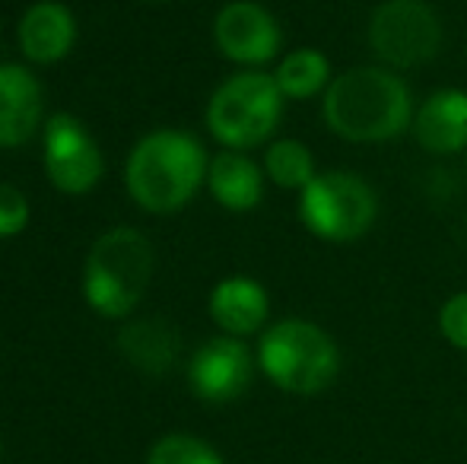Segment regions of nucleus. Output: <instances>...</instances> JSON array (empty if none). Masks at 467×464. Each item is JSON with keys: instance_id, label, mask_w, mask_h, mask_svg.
I'll use <instances>...</instances> for the list:
<instances>
[{"instance_id": "f257e3e1", "label": "nucleus", "mask_w": 467, "mask_h": 464, "mask_svg": "<svg viewBox=\"0 0 467 464\" xmlns=\"http://www.w3.org/2000/svg\"><path fill=\"white\" fill-rule=\"evenodd\" d=\"M413 93L404 74L381 64H357L334 77L321 99L327 130L347 143H388L410 134Z\"/></svg>"}, {"instance_id": "f03ea898", "label": "nucleus", "mask_w": 467, "mask_h": 464, "mask_svg": "<svg viewBox=\"0 0 467 464\" xmlns=\"http://www.w3.org/2000/svg\"><path fill=\"white\" fill-rule=\"evenodd\" d=\"M210 153L194 134L160 128L143 134L124 162V188L143 213L169 217L185 211L207 188Z\"/></svg>"}, {"instance_id": "7ed1b4c3", "label": "nucleus", "mask_w": 467, "mask_h": 464, "mask_svg": "<svg viewBox=\"0 0 467 464\" xmlns=\"http://www.w3.org/2000/svg\"><path fill=\"white\" fill-rule=\"evenodd\" d=\"M153 242L134 226H111L89 245L83 261V299L109 322L130 318L153 284Z\"/></svg>"}, {"instance_id": "20e7f679", "label": "nucleus", "mask_w": 467, "mask_h": 464, "mask_svg": "<svg viewBox=\"0 0 467 464\" xmlns=\"http://www.w3.org/2000/svg\"><path fill=\"white\" fill-rule=\"evenodd\" d=\"M258 369L271 385L296 397L327 391L340 376V347L308 318H280L258 335Z\"/></svg>"}, {"instance_id": "39448f33", "label": "nucleus", "mask_w": 467, "mask_h": 464, "mask_svg": "<svg viewBox=\"0 0 467 464\" xmlns=\"http://www.w3.org/2000/svg\"><path fill=\"white\" fill-rule=\"evenodd\" d=\"M283 99L274 74L267 70H235L210 93L203 124L223 150L267 147L283 121Z\"/></svg>"}, {"instance_id": "423d86ee", "label": "nucleus", "mask_w": 467, "mask_h": 464, "mask_svg": "<svg viewBox=\"0 0 467 464\" xmlns=\"http://www.w3.org/2000/svg\"><path fill=\"white\" fill-rule=\"evenodd\" d=\"M379 191L350 169H327L299 194V223L315 239L350 245L369 235L379 223Z\"/></svg>"}, {"instance_id": "0eeeda50", "label": "nucleus", "mask_w": 467, "mask_h": 464, "mask_svg": "<svg viewBox=\"0 0 467 464\" xmlns=\"http://www.w3.org/2000/svg\"><path fill=\"white\" fill-rule=\"evenodd\" d=\"M442 19L426 0H381L366 26L375 64L391 70H413L442 51Z\"/></svg>"}, {"instance_id": "6e6552de", "label": "nucleus", "mask_w": 467, "mask_h": 464, "mask_svg": "<svg viewBox=\"0 0 467 464\" xmlns=\"http://www.w3.org/2000/svg\"><path fill=\"white\" fill-rule=\"evenodd\" d=\"M42 166L55 191L83 198L105 179V153L87 124L70 112H57L42 128Z\"/></svg>"}, {"instance_id": "1a4fd4ad", "label": "nucleus", "mask_w": 467, "mask_h": 464, "mask_svg": "<svg viewBox=\"0 0 467 464\" xmlns=\"http://www.w3.org/2000/svg\"><path fill=\"white\" fill-rule=\"evenodd\" d=\"M213 45L239 70H265V64L280 61V19L254 0H229L213 16Z\"/></svg>"}, {"instance_id": "9d476101", "label": "nucleus", "mask_w": 467, "mask_h": 464, "mask_svg": "<svg viewBox=\"0 0 467 464\" xmlns=\"http://www.w3.org/2000/svg\"><path fill=\"white\" fill-rule=\"evenodd\" d=\"M258 356L239 337H210L188 359V388L207 404H229L248 391Z\"/></svg>"}, {"instance_id": "9b49d317", "label": "nucleus", "mask_w": 467, "mask_h": 464, "mask_svg": "<svg viewBox=\"0 0 467 464\" xmlns=\"http://www.w3.org/2000/svg\"><path fill=\"white\" fill-rule=\"evenodd\" d=\"M45 93L26 64L0 61V150H16L45 128Z\"/></svg>"}, {"instance_id": "f8f14e48", "label": "nucleus", "mask_w": 467, "mask_h": 464, "mask_svg": "<svg viewBox=\"0 0 467 464\" xmlns=\"http://www.w3.org/2000/svg\"><path fill=\"white\" fill-rule=\"evenodd\" d=\"M410 134L430 156H458L467 150V89L442 87L417 102Z\"/></svg>"}, {"instance_id": "ddd939ff", "label": "nucleus", "mask_w": 467, "mask_h": 464, "mask_svg": "<svg viewBox=\"0 0 467 464\" xmlns=\"http://www.w3.org/2000/svg\"><path fill=\"white\" fill-rule=\"evenodd\" d=\"M210 322L220 328V335L229 337H245L261 335L271 318V296L267 290L248 273H229L210 290L207 299Z\"/></svg>"}, {"instance_id": "4468645a", "label": "nucleus", "mask_w": 467, "mask_h": 464, "mask_svg": "<svg viewBox=\"0 0 467 464\" xmlns=\"http://www.w3.org/2000/svg\"><path fill=\"white\" fill-rule=\"evenodd\" d=\"M16 45H19V55L29 64L48 67V64L64 61L77 45L74 10L57 4V0H36L19 16Z\"/></svg>"}, {"instance_id": "2eb2a0df", "label": "nucleus", "mask_w": 467, "mask_h": 464, "mask_svg": "<svg viewBox=\"0 0 467 464\" xmlns=\"http://www.w3.org/2000/svg\"><path fill=\"white\" fill-rule=\"evenodd\" d=\"M267 188V175L261 162H254L242 150H220L210 156L207 169V191L223 211L229 213H252L261 207Z\"/></svg>"}, {"instance_id": "dca6fc26", "label": "nucleus", "mask_w": 467, "mask_h": 464, "mask_svg": "<svg viewBox=\"0 0 467 464\" xmlns=\"http://www.w3.org/2000/svg\"><path fill=\"white\" fill-rule=\"evenodd\" d=\"M118 350L143 372H166L169 366L179 359L182 341L175 325L162 322V318H137L128 322L118 335Z\"/></svg>"}, {"instance_id": "f3484780", "label": "nucleus", "mask_w": 467, "mask_h": 464, "mask_svg": "<svg viewBox=\"0 0 467 464\" xmlns=\"http://www.w3.org/2000/svg\"><path fill=\"white\" fill-rule=\"evenodd\" d=\"M271 74L286 102L325 99L327 87H331L334 77H337L331 67V57L321 48H308V45L280 55L277 67H274Z\"/></svg>"}, {"instance_id": "a211bd4d", "label": "nucleus", "mask_w": 467, "mask_h": 464, "mask_svg": "<svg viewBox=\"0 0 467 464\" xmlns=\"http://www.w3.org/2000/svg\"><path fill=\"white\" fill-rule=\"evenodd\" d=\"M261 169H265L271 185H277L280 191H296V194L306 191L315 175H318V166H315V156L308 150V143L296 140V137H274L265 147Z\"/></svg>"}, {"instance_id": "6ab92c4d", "label": "nucleus", "mask_w": 467, "mask_h": 464, "mask_svg": "<svg viewBox=\"0 0 467 464\" xmlns=\"http://www.w3.org/2000/svg\"><path fill=\"white\" fill-rule=\"evenodd\" d=\"M147 464H226L210 442L191 433H169L153 442Z\"/></svg>"}, {"instance_id": "aec40b11", "label": "nucleus", "mask_w": 467, "mask_h": 464, "mask_svg": "<svg viewBox=\"0 0 467 464\" xmlns=\"http://www.w3.org/2000/svg\"><path fill=\"white\" fill-rule=\"evenodd\" d=\"M32 220L29 198L10 181H0V239H13V235L26 232Z\"/></svg>"}, {"instance_id": "412c9836", "label": "nucleus", "mask_w": 467, "mask_h": 464, "mask_svg": "<svg viewBox=\"0 0 467 464\" xmlns=\"http://www.w3.org/2000/svg\"><path fill=\"white\" fill-rule=\"evenodd\" d=\"M439 335L445 344L467 353V290L451 293L439 309Z\"/></svg>"}, {"instance_id": "4be33fe9", "label": "nucleus", "mask_w": 467, "mask_h": 464, "mask_svg": "<svg viewBox=\"0 0 467 464\" xmlns=\"http://www.w3.org/2000/svg\"><path fill=\"white\" fill-rule=\"evenodd\" d=\"M150 4H169V0H150Z\"/></svg>"}]
</instances>
